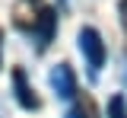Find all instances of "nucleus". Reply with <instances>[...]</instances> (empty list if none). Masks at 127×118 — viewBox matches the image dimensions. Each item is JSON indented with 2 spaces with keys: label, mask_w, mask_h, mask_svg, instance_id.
Here are the masks:
<instances>
[{
  "label": "nucleus",
  "mask_w": 127,
  "mask_h": 118,
  "mask_svg": "<svg viewBox=\"0 0 127 118\" xmlns=\"http://www.w3.org/2000/svg\"><path fill=\"white\" fill-rule=\"evenodd\" d=\"M79 51H83V58H86V64H89V77L95 80V77L102 73V67H105V58H108L98 29H92V26H83V29H79Z\"/></svg>",
  "instance_id": "f257e3e1"
},
{
  "label": "nucleus",
  "mask_w": 127,
  "mask_h": 118,
  "mask_svg": "<svg viewBox=\"0 0 127 118\" xmlns=\"http://www.w3.org/2000/svg\"><path fill=\"white\" fill-rule=\"evenodd\" d=\"M54 32H57V13H54V6H41V13L35 19V51L38 54H45L51 48Z\"/></svg>",
  "instance_id": "f03ea898"
},
{
  "label": "nucleus",
  "mask_w": 127,
  "mask_h": 118,
  "mask_svg": "<svg viewBox=\"0 0 127 118\" xmlns=\"http://www.w3.org/2000/svg\"><path fill=\"white\" fill-rule=\"evenodd\" d=\"M0 70H3V29H0Z\"/></svg>",
  "instance_id": "423d86ee"
},
{
  "label": "nucleus",
  "mask_w": 127,
  "mask_h": 118,
  "mask_svg": "<svg viewBox=\"0 0 127 118\" xmlns=\"http://www.w3.org/2000/svg\"><path fill=\"white\" fill-rule=\"evenodd\" d=\"M51 86H54V93L61 96V99L73 102L76 99V73L70 64H57V67L51 70Z\"/></svg>",
  "instance_id": "7ed1b4c3"
},
{
  "label": "nucleus",
  "mask_w": 127,
  "mask_h": 118,
  "mask_svg": "<svg viewBox=\"0 0 127 118\" xmlns=\"http://www.w3.org/2000/svg\"><path fill=\"white\" fill-rule=\"evenodd\" d=\"M13 96H16V102H19L26 112L41 109V102H38V96H35V89L29 86V77H26V70H22V67L13 70Z\"/></svg>",
  "instance_id": "20e7f679"
},
{
  "label": "nucleus",
  "mask_w": 127,
  "mask_h": 118,
  "mask_svg": "<svg viewBox=\"0 0 127 118\" xmlns=\"http://www.w3.org/2000/svg\"><path fill=\"white\" fill-rule=\"evenodd\" d=\"M32 3H35V0H32Z\"/></svg>",
  "instance_id": "0eeeda50"
},
{
  "label": "nucleus",
  "mask_w": 127,
  "mask_h": 118,
  "mask_svg": "<svg viewBox=\"0 0 127 118\" xmlns=\"http://www.w3.org/2000/svg\"><path fill=\"white\" fill-rule=\"evenodd\" d=\"M108 118H127V99L121 93H114L108 102Z\"/></svg>",
  "instance_id": "39448f33"
}]
</instances>
